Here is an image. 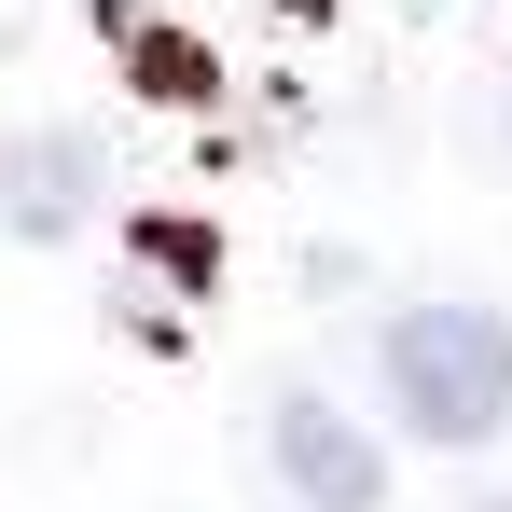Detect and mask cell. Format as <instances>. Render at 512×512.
<instances>
[{"instance_id":"obj_1","label":"cell","mask_w":512,"mask_h":512,"mask_svg":"<svg viewBox=\"0 0 512 512\" xmlns=\"http://www.w3.org/2000/svg\"><path fill=\"white\" fill-rule=\"evenodd\" d=\"M374 374H388V416L416 443H499L512 429V319L499 305H402L374 333Z\"/></svg>"},{"instance_id":"obj_2","label":"cell","mask_w":512,"mask_h":512,"mask_svg":"<svg viewBox=\"0 0 512 512\" xmlns=\"http://www.w3.org/2000/svg\"><path fill=\"white\" fill-rule=\"evenodd\" d=\"M263 471H277V499H305V512H374V499H388V457H374L360 416H333L319 388H277V416H263Z\"/></svg>"},{"instance_id":"obj_3","label":"cell","mask_w":512,"mask_h":512,"mask_svg":"<svg viewBox=\"0 0 512 512\" xmlns=\"http://www.w3.org/2000/svg\"><path fill=\"white\" fill-rule=\"evenodd\" d=\"M0 222H14L28 250H56V236L97 222V139L84 125H28V139L0 153Z\"/></svg>"},{"instance_id":"obj_4","label":"cell","mask_w":512,"mask_h":512,"mask_svg":"<svg viewBox=\"0 0 512 512\" xmlns=\"http://www.w3.org/2000/svg\"><path fill=\"white\" fill-rule=\"evenodd\" d=\"M139 84H153V97H208V56L167 42V28H139Z\"/></svg>"},{"instance_id":"obj_5","label":"cell","mask_w":512,"mask_h":512,"mask_svg":"<svg viewBox=\"0 0 512 512\" xmlns=\"http://www.w3.org/2000/svg\"><path fill=\"white\" fill-rule=\"evenodd\" d=\"M471 512H512V499H471Z\"/></svg>"}]
</instances>
